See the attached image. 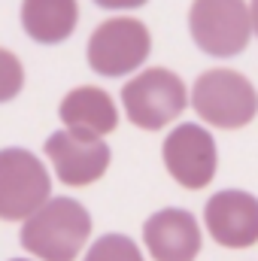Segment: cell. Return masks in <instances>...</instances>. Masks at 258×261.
Listing matches in <instances>:
<instances>
[{
  "label": "cell",
  "mask_w": 258,
  "mask_h": 261,
  "mask_svg": "<svg viewBox=\"0 0 258 261\" xmlns=\"http://www.w3.org/2000/svg\"><path fill=\"white\" fill-rule=\"evenodd\" d=\"M91 234L88 210L73 197H52L21 225V246L40 261H73Z\"/></svg>",
  "instance_id": "cell-1"
},
{
  "label": "cell",
  "mask_w": 258,
  "mask_h": 261,
  "mask_svg": "<svg viewBox=\"0 0 258 261\" xmlns=\"http://www.w3.org/2000/svg\"><path fill=\"white\" fill-rule=\"evenodd\" d=\"M192 107L207 125L234 130L255 119L258 91L243 73L216 67L197 76L192 88Z\"/></svg>",
  "instance_id": "cell-2"
},
{
  "label": "cell",
  "mask_w": 258,
  "mask_h": 261,
  "mask_svg": "<svg viewBox=\"0 0 258 261\" xmlns=\"http://www.w3.org/2000/svg\"><path fill=\"white\" fill-rule=\"evenodd\" d=\"M186 103H189L186 82L167 67L143 70L122 88V107L131 125L143 130H158L170 125L173 119L183 116Z\"/></svg>",
  "instance_id": "cell-3"
},
{
  "label": "cell",
  "mask_w": 258,
  "mask_h": 261,
  "mask_svg": "<svg viewBox=\"0 0 258 261\" xmlns=\"http://www.w3.org/2000/svg\"><path fill=\"white\" fill-rule=\"evenodd\" d=\"M52 179L43 161L28 149H0V219H31L52 197Z\"/></svg>",
  "instance_id": "cell-4"
},
{
  "label": "cell",
  "mask_w": 258,
  "mask_h": 261,
  "mask_svg": "<svg viewBox=\"0 0 258 261\" xmlns=\"http://www.w3.org/2000/svg\"><path fill=\"white\" fill-rule=\"evenodd\" d=\"M189 31L207 55L234 58L249 46L252 15L240 0H197L189 9Z\"/></svg>",
  "instance_id": "cell-5"
},
{
  "label": "cell",
  "mask_w": 258,
  "mask_h": 261,
  "mask_svg": "<svg viewBox=\"0 0 258 261\" xmlns=\"http://www.w3.org/2000/svg\"><path fill=\"white\" fill-rule=\"evenodd\" d=\"M152 52L149 28L137 18H110L100 21L88 40V64L100 76L134 73Z\"/></svg>",
  "instance_id": "cell-6"
},
{
  "label": "cell",
  "mask_w": 258,
  "mask_h": 261,
  "mask_svg": "<svg viewBox=\"0 0 258 261\" xmlns=\"http://www.w3.org/2000/svg\"><path fill=\"white\" fill-rule=\"evenodd\" d=\"M164 167L189 192L207 189L216 176V140L213 134L194 122H183L164 140Z\"/></svg>",
  "instance_id": "cell-7"
},
{
  "label": "cell",
  "mask_w": 258,
  "mask_h": 261,
  "mask_svg": "<svg viewBox=\"0 0 258 261\" xmlns=\"http://www.w3.org/2000/svg\"><path fill=\"white\" fill-rule=\"evenodd\" d=\"M43 149L64 186H91L110 167V146L73 130H55Z\"/></svg>",
  "instance_id": "cell-8"
},
{
  "label": "cell",
  "mask_w": 258,
  "mask_h": 261,
  "mask_svg": "<svg viewBox=\"0 0 258 261\" xmlns=\"http://www.w3.org/2000/svg\"><path fill=\"white\" fill-rule=\"evenodd\" d=\"M210 237L225 249H246L258 240V200L249 192H216L203 206Z\"/></svg>",
  "instance_id": "cell-9"
},
{
  "label": "cell",
  "mask_w": 258,
  "mask_h": 261,
  "mask_svg": "<svg viewBox=\"0 0 258 261\" xmlns=\"http://www.w3.org/2000/svg\"><path fill=\"white\" fill-rule=\"evenodd\" d=\"M146 249L155 261H194L200 252V225L189 210H158L143 225Z\"/></svg>",
  "instance_id": "cell-10"
},
{
  "label": "cell",
  "mask_w": 258,
  "mask_h": 261,
  "mask_svg": "<svg viewBox=\"0 0 258 261\" xmlns=\"http://www.w3.org/2000/svg\"><path fill=\"white\" fill-rule=\"evenodd\" d=\"M58 113H61V122L67 125V130L82 134V137H94V140L116 130V125H119V113H116L113 97L97 85L73 88L61 100Z\"/></svg>",
  "instance_id": "cell-11"
},
{
  "label": "cell",
  "mask_w": 258,
  "mask_h": 261,
  "mask_svg": "<svg viewBox=\"0 0 258 261\" xmlns=\"http://www.w3.org/2000/svg\"><path fill=\"white\" fill-rule=\"evenodd\" d=\"M79 6L73 0H28L21 3V24L34 43L55 46L73 34Z\"/></svg>",
  "instance_id": "cell-12"
},
{
  "label": "cell",
  "mask_w": 258,
  "mask_h": 261,
  "mask_svg": "<svg viewBox=\"0 0 258 261\" xmlns=\"http://www.w3.org/2000/svg\"><path fill=\"white\" fill-rule=\"evenodd\" d=\"M85 261H143L137 243L125 234H104L100 240L91 243L85 252Z\"/></svg>",
  "instance_id": "cell-13"
},
{
  "label": "cell",
  "mask_w": 258,
  "mask_h": 261,
  "mask_svg": "<svg viewBox=\"0 0 258 261\" xmlns=\"http://www.w3.org/2000/svg\"><path fill=\"white\" fill-rule=\"evenodd\" d=\"M24 85V70H21V61L0 46V103H9Z\"/></svg>",
  "instance_id": "cell-14"
},
{
  "label": "cell",
  "mask_w": 258,
  "mask_h": 261,
  "mask_svg": "<svg viewBox=\"0 0 258 261\" xmlns=\"http://www.w3.org/2000/svg\"><path fill=\"white\" fill-rule=\"evenodd\" d=\"M249 15H252V31L258 34V0L252 3V6H249Z\"/></svg>",
  "instance_id": "cell-15"
},
{
  "label": "cell",
  "mask_w": 258,
  "mask_h": 261,
  "mask_svg": "<svg viewBox=\"0 0 258 261\" xmlns=\"http://www.w3.org/2000/svg\"><path fill=\"white\" fill-rule=\"evenodd\" d=\"M12 261H28V258H12Z\"/></svg>",
  "instance_id": "cell-16"
}]
</instances>
